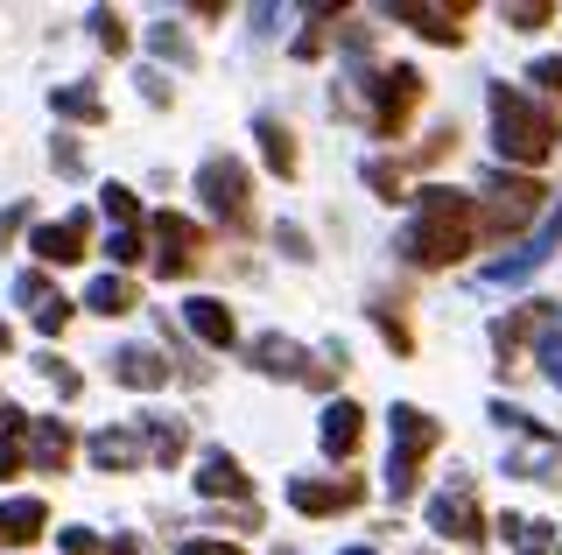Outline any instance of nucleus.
Returning a JSON list of instances; mask_svg holds the SVG:
<instances>
[{
  "mask_svg": "<svg viewBox=\"0 0 562 555\" xmlns=\"http://www.w3.org/2000/svg\"><path fill=\"white\" fill-rule=\"evenodd\" d=\"M471 239H479V197H464V190H415V218L408 233H401V253H408V268H450V260L471 253Z\"/></svg>",
  "mask_w": 562,
  "mask_h": 555,
  "instance_id": "obj_1",
  "label": "nucleus"
},
{
  "mask_svg": "<svg viewBox=\"0 0 562 555\" xmlns=\"http://www.w3.org/2000/svg\"><path fill=\"white\" fill-rule=\"evenodd\" d=\"M485 106H492V134H499V155H506V162L535 169V162H549V155H555V113L535 106L520 84L499 78L485 92Z\"/></svg>",
  "mask_w": 562,
  "mask_h": 555,
  "instance_id": "obj_2",
  "label": "nucleus"
},
{
  "mask_svg": "<svg viewBox=\"0 0 562 555\" xmlns=\"http://www.w3.org/2000/svg\"><path fill=\"white\" fill-rule=\"evenodd\" d=\"M386 492H394V507H408L415 485H422V464H429V450L443 443V422L436 415H422L415 401H394V415H386Z\"/></svg>",
  "mask_w": 562,
  "mask_h": 555,
  "instance_id": "obj_3",
  "label": "nucleus"
},
{
  "mask_svg": "<svg viewBox=\"0 0 562 555\" xmlns=\"http://www.w3.org/2000/svg\"><path fill=\"white\" fill-rule=\"evenodd\" d=\"M492 422L506 429V478H535V485H562V437L535 422V415L492 401Z\"/></svg>",
  "mask_w": 562,
  "mask_h": 555,
  "instance_id": "obj_4",
  "label": "nucleus"
},
{
  "mask_svg": "<svg viewBox=\"0 0 562 555\" xmlns=\"http://www.w3.org/2000/svg\"><path fill=\"white\" fill-rule=\"evenodd\" d=\"M479 197H485L479 204V233H492V239H514V233H527V225L549 218V190H541L535 177H506V169H492Z\"/></svg>",
  "mask_w": 562,
  "mask_h": 555,
  "instance_id": "obj_5",
  "label": "nucleus"
},
{
  "mask_svg": "<svg viewBox=\"0 0 562 555\" xmlns=\"http://www.w3.org/2000/svg\"><path fill=\"white\" fill-rule=\"evenodd\" d=\"M366 92V127H373V141H401V127H408V113L422 106V71L415 64H394V71H373L359 84Z\"/></svg>",
  "mask_w": 562,
  "mask_h": 555,
  "instance_id": "obj_6",
  "label": "nucleus"
},
{
  "mask_svg": "<svg viewBox=\"0 0 562 555\" xmlns=\"http://www.w3.org/2000/svg\"><path fill=\"white\" fill-rule=\"evenodd\" d=\"M198 197L233 225V233H254V177H246L239 155H204L198 162Z\"/></svg>",
  "mask_w": 562,
  "mask_h": 555,
  "instance_id": "obj_7",
  "label": "nucleus"
},
{
  "mask_svg": "<svg viewBox=\"0 0 562 555\" xmlns=\"http://www.w3.org/2000/svg\"><path fill=\"white\" fill-rule=\"evenodd\" d=\"M555 331H562V309H555V303H527V309H506V317L492 324V352H499V373H514V366H520L527 338H541V344H549Z\"/></svg>",
  "mask_w": 562,
  "mask_h": 555,
  "instance_id": "obj_8",
  "label": "nucleus"
},
{
  "mask_svg": "<svg viewBox=\"0 0 562 555\" xmlns=\"http://www.w3.org/2000/svg\"><path fill=\"white\" fill-rule=\"evenodd\" d=\"M555 247H562V212L549 204V218H541V225L520 239L514 253H499V260H492V268H485V282H492V288H514V282H527V274H535V268H541V260H549Z\"/></svg>",
  "mask_w": 562,
  "mask_h": 555,
  "instance_id": "obj_9",
  "label": "nucleus"
},
{
  "mask_svg": "<svg viewBox=\"0 0 562 555\" xmlns=\"http://www.w3.org/2000/svg\"><path fill=\"white\" fill-rule=\"evenodd\" d=\"M148 233H155V274H162V282H183V274L204 260V233H198L190 218L162 212V218L148 225Z\"/></svg>",
  "mask_w": 562,
  "mask_h": 555,
  "instance_id": "obj_10",
  "label": "nucleus"
},
{
  "mask_svg": "<svg viewBox=\"0 0 562 555\" xmlns=\"http://www.w3.org/2000/svg\"><path fill=\"white\" fill-rule=\"evenodd\" d=\"M429 528H436V534H457L464 548H479V542H485V513H479V492H471L464 478H457V485H443V492L429 499Z\"/></svg>",
  "mask_w": 562,
  "mask_h": 555,
  "instance_id": "obj_11",
  "label": "nucleus"
},
{
  "mask_svg": "<svg viewBox=\"0 0 562 555\" xmlns=\"http://www.w3.org/2000/svg\"><path fill=\"white\" fill-rule=\"evenodd\" d=\"M366 499V478H295L289 485V507L295 513H310V520H324V513H351Z\"/></svg>",
  "mask_w": 562,
  "mask_h": 555,
  "instance_id": "obj_12",
  "label": "nucleus"
},
{
  "mask_svg": "<svg viewBox=\"0 0 562 555\" xmlns=\"http://www.w3.org/2000/svg\"><path fill=\"white\" fill-rule=\"evenodd\" d=\"M85 247H92V218L85 212H70L57 225H35V239H29V253L43 268H70V260H85Z\"/></svg>",
  "mask_w": 562,
  "mask_h": 555,
  "instance_id": "obj_13",
  "label": "nucleus"
},
{
  "mask_svg": "<svg viewBox=\"0 0 562 555\" xmlns=\"http://www.w3.org/2000/svg\"><path fill=\"white\" fill-rule=\"evenodd\" d=\"M394 22H408L415 36H429V43H443V49H457L464 43V0L457 8H436V0H394Z\"/></svg>",
  "mask_w": 562,
  "mask_h": 555,
  "instance_id": "obj_14",
  "label": "nucleus"
},
{
  "mask_svg": "<svg viewBox=\"0 0 562 555\" xmlns=\"http://www.w3.org/2000/svg\"><path fill=\"white\" fill-rule=\"evenodd\" d=\"M246 359H254V373H268V380H310V352L295 338H281V331L254 338V344H246Z\"/></svg>",
  "mask_w": 562,
  "mask_h": 555,
  "instance_id": "obj_15",
  "label": "nucleus"
},
{
  "mask_svg": "<svg viewBox=\"0 0 562 555\" xmlns=\"http://www.w3.org/2000/svg\"><path fill=\"white\" fill-rule=\"evenodd\" d=\"M113 380L134 387V394H155V387H169V359L148 352V344H120V352H113Z\"/></svg>",
  "mask_w": 562,
  "mask_h": 555,
  "instance_id": "obj_16",
  "label": "nucleus"
},
{
  "mask_svg": "<svg viewBox=\"0 0 562 555\" xmlns=\"http://www.w3.org/2000/svg\"><path fill=\"white\" fill-rule=\"evenodd\" d=\"M183 324H190V338H198V344H211V352H225V344L239 338L233 331V309H225L218 296H190L183 303Z\"/></svg>",
  "mask_w": 562,
  "mask_h": 555,
  "instance_id": "obj_17",
  "label": "nucleus"
},
{
  "mask_svg": "<svg viewBox=\"0 0 562 555\" xmlns=\"http://www.w3.org/2000/svg\"><path fill=\"white\" fill-rule=\"evenodd\" d=\"M85 450H92L99 472H134V464H148V450H140V429H134V422H127V429H99Z\"/></svg>",
  "mask_w": 562,
  "mask_h": 555,
  "instance_id": "obj_18",
  "label": "nucleus"
},
{
  "mask_svg": "<svg viewBox=\"0 0 562 555\" xmlns=\"http://www.w3.org/2000/svg\"><path fill=\"white\" fill-rule=\"evenodd\" d=\"M43 528H49L43 499H0V548H29Z\"/></svg>",
  "mask_w": 562,
  "mask_h": 555,
  "instance_id": "obj_19",
  "label": "nucleus"
},
{
  "mask_svg": "<svg viewBox=\"0 0 562 555\" xmlns=\"http://www.w3.org/2000/svg\"><path fill=\"white\" fill-rule=\"evenodd\" d=\"M198 492L204 499H246V472L233 450H204L198 457Z\"/></svg>",
  "mask_w": 562,
  "mask_h": 555,
  "instance_id": "obj_20",
  "label": "nucleus"
},
{
  "mask_svg": "<svg viewBox=\"0 0 562 555\" xmlns=\"http://www.w3.org/2000/svg\"><path fill=\"white\" fill-rule=\"evenodd\" d=\"M134 429H140V450H148V464H176V457L190 450V429L169 422V415H134Z\"/></svg>",
  "mask_w": 562,
  "mask_h": 555,
  "instance_id": "obj_21",
  "label": "nucleus"
},
{
  "mask_svg": "<svg viewBox=\"0 0 562 555\" xmlns=\"http://www.w3.org/2000/svg\"><path fill=\"white\" fill-rule=\"evenodd\" d=\"M78 437H70V422H29V464L35 472H64Z\"/></svg>",
  "mask_w": 562,
  "mask_h": 555,
  "instance_id": "obj_22",
  "label": "nucleus"
},
{
  "mask_svg": "<svg viewBox=\"0 0 562 555\" xmlns=\"http://www.w3.org/2000/svg\"><path fill=\"white\" fill-rule=\"evenodd\" d=\"M359 422H366V415L351 408V401H330V408H324V429H316V443H324L330 457H351V450H359Z\"/></svg>",
  "mask_w": 562,
  "mask_h": 555,
  "instance_id": "obj_23",
  "label": "nucleus"
},
{
  "mask_svg": "<svg viewBox=\"0 0 562 555\" xmlns=\"http://www.w3.org/2000/svg\"><path fill=\"white\" fill-rule=\"evenodd\" d=\"M49 106H57V120H78V127H99V120H105V99L92 92V84H57Z\"/></svg>",
  "mask_w": 562,
  "mask_h": 555,
  "instance_id": "obj_24",
  "label": "nucleus"
},
{
  "mask_svg": "<svg viewBox=\"0 0 562 555\" xmlns=\"http://www.w3.org/2000/svg\"><path fill=\"white\" fill-rule=\"evenodd\" d=\"M140 296H134V282L127 274H99L92 288H85V309H99V317H127Z\"/></svg>",
  "mask_w": 562,
  "mask_h": 555,
  "instance_id": "obj_25",
  "label": "nucleus"
},
{
  "mask_svg": "<svg viewBox=\"0 0 562 555\" xmlns=\"http://www.w3.org/2000/svg\"><path fill=\"white\" fill-rule=\"evenodd\" d=\"M254 134H260V155H268L274 177H295V169H303V155H295V134L281 127V120H260Z\"/></svg>",
  "mask_w": 562,
  "mask_h": 555,
  "instance_id": "obj_26",
  "label": "nucleus"
},
{
  "mask_svg": "<svg viewBox=\"0 0 562 555\" xmlns=\"http://www.w3.org/2000/svg\"><path fill=\"white\" fill-rule=\"evenodd\" d=\"M99 212L113 218V233H134L140 204H134V190H127V183H105V190H99Z\"/></svg>",
  "mask_w": 562,
  "mask_h": 555,
  "instance_id": "obj_27",
  "label": "nucleus"
},
{
  "mask_svg": "<svg viewBox=\"0 0 562 555\" xmlns=\"http://www.w3.org/2000/svg\"><path fill=\"white\" fill-rule=\"evenodd\" d=\"M148 49H155V57H169L176 64V71H190V64H198V49H190V36H183V29H148Z\"/></svg>",
  "mask_w": 562,
  "mask_h": 555,
  "instance_id": "obj_28",
  "label": "nucleus"
},
{
  "mask_svg": "<svg viewBox=\"0 0 562 555\" xmlns=\"http://www.w3.org/2000/svg\"><path fill=\"white\" fill-rule=\"evenodd\" d=\"M373 324H380V338L394 344V352H415V331H408V317H401V303H373Z\"/></svg>",
  "mask_w": 562,
  "mask_h": 555,
  "instance_id": "obj_29",
  "label": "nucleus"
},
{
  "mask_svg": "<svg viewBox=\"0 0 562 555\" xmlns=\"http://www.w3.org/2000/svg\"><path fill=\"white\" fill-rule=\"evenodd\" d=\"M92 36H99V49H113V57H127V49H134L127 22H120L113 8H92Z\"/></svg>",
  "mask_w": 562,
  "mask_h": 555,
  "instance_id": "obj_30",
  "label": "nucleus"
},
{
  "mask_svg": "<svg viewBox=\"0 0 562 555\" xmlns=\"http://www.w3.org/2000/svg\"><path fill=\"white\" fill-rule=\"evenodd\" d=\"M35 366H43V380H49V387H57V401H78V394H85V380L70 373L57 352H43V359H35Z\"/></svg>",
  "mask_w": 562,
  "mask_h": 555,
  "instance_id": "obj_31",
  "label": "nucleus"
},
{
  "mask_svg": "<svg viewBox=\"0 0 562 555\" xmlns=\"http://www.w3.org/2000/svg\"><path fill=\"white\" fill-rule=\"evenodd\" d=\"M514 555H555V528H549V520H520Z\"/></svg>",
  "mask_w": 562,
  "mask_h": 555,
  "instance_id": "obj_32",
  "label": "nucleus"
},
{
  "mask_svg": "<svg viewBox=\"0 0 562 555\" xmlns=\"http://www.w3.org/2000/svg\"><path fill=\"white\" fill-rule=\"evenodd\" d=\"M366 183H373L386 204H401V162H386V155H373V162H366Z\"/></svg>",
  "mask_w": 562,
  "mask_h": 555,
  "instance_id": "obj_33",
  "label": "nucleus"
},
{
  "mask_svg": "<svg viewBox=\"0 0 562 555\" xmlns=\"http://www.w3.org/2000/svg\"><path fill=\"white\" fill-rule=\"evenodd\" d=\"M527 84H541L549 99H562V57H535L527 64Z\"/></svg>",
  "mask_w": 562,
  "mask_h": 555,
  "instance_id": "obj_34",
  "label": "nucleus"
},
{
  "mask_svg": "<svg viewBox=\"0 0 562 555\" xmlns=\"http://www.w3.org/2000/svg\"><path fill=\"white\" fill-rule=\"evenodd\" d=\"M22 437H29V415L14 401H0V450H22Z\"/></svg>",
  "mask_w": 562,
  "mask_h": 555,
  "instance_id": "obj_35",
  "label": "nucleus"
},
{
  "mask_svg": "<svg viewBox=\"0 0 562 555\" xmlns=\"http://www.w3.org/2000/svg\"><path fill=\"white\" fill-rule=\"evenodd\" d=\"M450 148H457V127H436V134H429V141H422V148H415V162H422V169H429V162H443V155H450Z\"/></svg>",
  "mask_w": 562,
  "mask_h": 555,
  "instance_id": "obj_36",
  "label": "nucleus"
},
{
  "mask_svg": "<svg viewBox=\"0 0 562 555\" xmlns=\"http://www.w3.org/2000/svg\"><path fill=\"white\" fill-rule=\"evenodd\" d=\"M64 324H70V303L57 296V303H43V309H35V331H43V338H57L64 331Z\"/></svg>",
  "mask_w": 562,
  "mask_h": 555,
  "instance_id": "obj_37",
  "label": "nucleus"
},
{
  "mask_svg": "<svg viewBox=\"0 0 562 555\" xmlns=\"http://www.w3.org/2000/svg\"><path fill=\"white\" fill-rule=\"evenodd\" d=\"M105 253H113V268H134V260H140V233H113Z\"/></svg>",
  "mask_w": 562,
  "mask_h": 555,
  "instance_id": "obj_38",
  "label": "nucleus"
},
{
  "mask_svg": "<svg viewBox=\"0 0 562 555\" xmlns=\"http://www.w3.org/2000/svg\"><path fill=\"white\" fill-rule=\"evenodd\" d=\"M57 548H64V555H99V534H92V528H64Z\"/></svg>",
  "mask_w": 562,
  "mask_h": 555,
  "instance_id": "obj_39",
  "label": "nucleus"
},
{
  "mask_svg": "<svg viewBox=\"0 0 562 555\" xmlns=\"http://www.w3.org/2000/svg\"><path fill=\"white\" fill-rule=\"evenodd\" d=\"M22 225H29V204H8V212H0V253L22 239Z\"/></svg>",
  "mask_w": 562,
  "mask_h": 555,
  "instance_id": "obj_40",
  "label": "nucleus"
},
{
  "mask_svg": "<svg viewBox=\"0 0 562 555\" xmlns=\"http://www.w3.org/2000/svg\"><path fill=\"white\" fill-rule=\"evenodd\" d=\"M549 14H555V8H541V0H520V8H506V22H514V29H541Z\"/></svg>",
  "mask_w": 562,
  "mask_h": 555,
  "instance_id": "obj_41",
  "label": "nucleus"
},
{
  "mask_svg": "<svg viewBox=\"0 0 562 555\" xmlns=\"http://www.w3.org/2000/svg\"><path fill=\"white\" fill-rule=\"evenodd\" d=\"M14 296H22V303H35V309H43V303H57V296H49V282H43V274H22V282H14Z\"/></svg>",
  "mask_w": 562,
  "mask_h": 555,
  "instance_id": "obj_42",
  "label": "nucleus"
},
{
  "mask_svg": "<svg viewBox=\"0 0 562 555\" xmlns=\"http://www.w3.org/2000/svg\"><path fill=\"white\" fill-rule=\"evenodd\" d=\"M176 555H239L233 542H198V534H190V542H176Z\"/></svg>",
  "mask_w": 562,
  "mask_h": 555,
  "instance_id": "obj_43",
  "label": "nucleus"
},
{
  "mask_svg": "<svg viewBox=\"0 0 562 555\" xmlns=\"http://www.w3.org/2000/svg\"><path fill=\"white\" fill-rule=\"evenodd\" d=\"M541 366H549V380L562 387V338H549V344H541Z\"/></svg>",
  "mask_w": 562,
  "mask_h": 555,
  "instance_id": "obj_44",
  "label": "nucleus"
},
{
  "mask_svg": "<svg viewBox=\"0 0 562 555\" xmlns=\"http://www.w3.org/2000/svg\"><path fill=\"white\" fill-rule=\"evenodd\" d=\"M295 57H303V64H310V57H324V29H310V36H295Z\"/></svg>",
  "mask_w": 562,
  "mask_h": 555,
  "instance_id": "obj_45",
  "label": "nucleus"
},
{
  "mask_svg": "<svg viewBox=\"0 0 562 555\" xmlns=\"http://www.w3.org/2000/svg\"><path fill=\"white\" fill-rule=\"evenodd\" d=\"M140 92H148L155 106H162V99H169V78H162V71H140Z\"/></svg>",
  "mask_w": 562,
  "mask_h": 555,
  "instance_id": "obj_46",
  "label": "nucleus"
},
{
  "mask_svg": "<svg viewBox=\"0 0 562 555\" xmlns=\"http://www.w3.org/2000/svg\"><path fill=\"white\" fill-rule=\"evenodd\" d=\"M281 247H289V260H310V239L295 233V225H281Z\"/></svg>",
  "mask_w": 562,
  "mask_h": 555,
  "instance_id": "obj_47",
  "label": "nucleus"
},
{
  "mask_svg": "<svg viewBox=\"0 0 562 555\" xmlns=\"http://www.w3.org/2000/svg\"><path fill=\"white\" fill-rule=\"evenodd\" d=\"M57 169H64V177H85V155L64 141V148H57Z\"/></svg>",
  "mask_w": 562,
  "mask_h": 555,
  "instance_id": "obj_48",
  "label": "nucleus"
},
{
  "mask_svg": "<svg viewBox=\"0 0 562 555\" xmlns=\"http://www.w3.org/2000/svg\"><path fill=\"white\" fill-rule=\"evenodd\" d=\"M22 457H29V450H0V478H14V472H22Z\"/></svg>",
  "mask_w": 562,
  "mask_h": 555,
  "instance_id": "obj_49",
  "label": "nucleus"
},
{
  "mask_svg": "<svg viewBox=\"0 0 562 555\" xmlns=\"http://www.w3.org/2000/svg\"><path fill=\"white\" fill-rule=\"evenodd\" d=\"M105 555H140V542H134V534H120V542L105 548Z\"/></svg>",
  "mask_w": 562,
  "mask_h": 555,
  "instance_id": "obj_50",
  "label": "nucleus"
},
{
  "mask_svg": "<svg viewBox=\"0 0 562 555\" xmlns=\"http://www.w3.org/2000/svg\"><path fill=\"white\" fill-rule=\"evenodd\" d=\"M8 344H14V331H8V324H0V352H8Z\"/></svg>",
  "mask_w": 562,
  "mask_h": 555,
  "instance_id": "obj_51",
  "label": "nucleus"
},
{
  "mask_svg": "<svg viewBox=\"0 0 562 555\" xmlns=\"http://www.w3.org/2000/svg\"><path fill=\"white\" fill-rule=\"evenodd\" d=\"M345 555H373V548H345Z\"/></svg>",
  "mask_w": 562,
  "mask_h": 555,
  "instance_id": "obj_52",
  "label": "nucleus"
},
{
  "mask_svg": "<svg viewBox=\"0 0 562 555\" xmlns=\"http://www.w3.org/2000/svg\"><path fill=\"white\" fill-rule=\"evenodd\" d=\"M555 555H562V548H555Z\"/></svg>",
  "mask_w": 562,
  "mask_h": 555,
  "instance_id": "obj_53",
  "label": "nucleus"
}]
</instances>
